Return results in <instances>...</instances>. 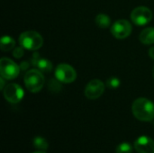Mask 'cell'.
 <instances>
[{
	"mask_svg": "<svg viewBox=\"0 0 154 153\" xmlns=\"http://www.w3.org/2000/svg\"><path fill=\"white\" fill-rule=\"evenodd\" d=\"M132 111L134 117L142 122H151L154 119V104L147 98L140 97L134 100Z\"/></svg>",
	"mask_w": 154,
	"mask_h": 153,
	"instance_id": "6da1fadb",
	"label": "cell"
},
{
	"mask_svg": "<svg viewBox=\"0 0 154 153\" xmlns=\"http://www.w3.org/2000/svg\"><path fill=\"white\" fill-rule=\"evenodd\" d=\"M19 43L22 47L29 50H37L43 44L42 35L35 31H26L20 34Z\"/></svg>",
	"mask_w": 154,
	"mask_h": 153,
	"instance_id": "7a4b0ae2",
	"label": "cell"
},
{
	"mask_svg": "<svg viewBox=\"0 0 154 153\" xmlns=\"http://www.w3.org/2000/svg\"><path fill=\"white\" fill-rule=\"evenodd\" d=\"M24 85L32 93H37L42 90L44 85V77L39 69H30L24 75Z\"/></svg>",
	"mask_w": 154,
	"mask_h": 153,
	"instance_id": "3957f363",
	"label": "cell"
},
{
	"mask_svg": "<svg viewBox=\"0 0 154 153\" xmlns=\"http://www.w3.org/2000/svg\"><path fill=\"white\" fill-rule=\"evenodd\" d=\"M20 67L9 58H2L0 60V74L6 80H12L18 77Z\"/></svg>",
	"mask_w": 154,
	"mask_h": 153,
	"instance_id": "277c9868",
	"label": "cell"
},
{
	"mask_svg": "<svg viewBox=\"0 0 154 153\" xmlns=\"http://www.w3.org/2000/svg\"><path fill=\"white\" fill-rule=\"evenodd\" d=\"M55 77L61 83L69 84L76 80L77 72L74 68L67 63L59 64L55 69Z\"/></svg>",
	"mask_w": 154,
	"mask_h": 153,
	"instance_id": "5b68a950",
	"label": "cell"
},
{
	"mask_svg": "<svg viewBox=\"0 0 154 153\" xmlns=\"http://www.w3.org/2000/svg\"><path fill=\"white\" fill-rule=\"evenodd\" d=\"M152 12L146 6H138L134 8L131 13L132 22L139 26L145 25L152 21Z\"/></svg>",
	"mask_w": 154,
	"mask_h": 153,
	"instance_id": "8992f818",
	"label": "cell"
},
{
	"mask_svg": "<svg viewBox=\"0 0 154 153\" xmlns=\"http://www.w3.org/2000/svg\"><path fill=\"white\" fill-rule=\"evenodd\" d=\"M132 24L125 19L117 20L111 27V32L116 39L123 40L127 38L132 32Z\"/></svg>",
	"mask_w": 154,
	"mask_h": 153,
	"instance_id": "52a82bcc",
	"label": "cell"
},
{
	"mask_svg": "<svg viewBox=\"0 0 154 153\" xmlns=\"http://www.w3.org/2000/svg\"><path fill=\"white\" fill-rule=\"evenodd\" d=\"M24 92L23 89L15 83L8 84L4 88V96L6 101L12 104H17L19 103L23 97Z\"/></svg>",
	"mask_w": 154,
	"mask_h": 153,
	"instance_id": "ba28073f",
	"label": "cell"
},
{
	"mask_svg": "<svg viewBox=\"0 0 154 153\" xmlns=\"http://www.w3.org/2000/svg\"><path fill=\"white\" fill-rule=\"evenodd\" d=\"M106 86L99 79L90 80L85 88V96L88 99H97L100 97L105 92Z\"/></svg>",
	"mask_w": 154,
	"mask_h": 153,
	"instance_id": "9c48e42d",
	"label": "cell"
},
{
	"mask_svg": "<svg viewBox=\"0 0 154 153\" xmlns=\"http://www.w3.org/2000/svg\"><path fill=\"white\" fill-rule=\"evenodd\" d=\"M134 149L138 153H154V141L148 136H141L135 141Z\"/></svg>",
	"mask_w": 154,
	"mask_h": 153,
	"instance_id": "30bf717a",
	"label": "cell"
},
{
	"mask_svg": "<svg viewBox=\"0 0 154 153\" xmlns=\"http://www.w3.org/2000/svg\"><path fill=\"white\" fill-rule=\"evenodd\" d=\"M32 66H35L39 69V70H41L42 72H45L48 73L50 71H51L52 69V63L48 60L47 59L44 58H39V54L38 53H34L32 59Z\"/></svg>",
	"mask_w": 154,
	"mask_h": 153,
	"instance_id": "8fae6325",
	"label": "cell"
},
{
	"mask_svg": "<svg viewBox=\"0 0 154 153\" xmlns=\"http://www.w3.org/2000/svg\"><path fill=\"white\" fill-rule=\"evenodd\" d=\"M139 40L143 44L150 45L154 43V27H149L142 31L139 35Z\"/></svg>",
	"mask_w": 154,
	"mask_h": 153,
	"instance_id": "7c38bea8",
	"label": "cell"
},
{
	"mask_svg": "<svg viewBox=\"0 0 154 153\" xmlns=\"http://www.w3.org/2000/svg\"><path fill=\"white\" fill-rule=\"evenodd\" d=\"M15 46V41L8 35H5L1 38L0 49L2 51H9L13 50Z\"/></svg>",
	"mask_w": 154,
	"mask_h": 153,
	"instance_id": "4fadbf2b",
	"label": "cell"
},
{
	"mask_svg": "<svg viewBox=\"0 0 154 153\" xmlns=\"http://www.w3.org/2000/svg\"><path fill=\"white\" fill-rule=\"evenodd\" d=\"M95 21H96L97 25L99 28H102V29L107 28L110 25V23H111L110 17L107 14H97Z\"/></svg>",
	"mask_w": 154,
	"mask_h": 153,
	"instance_id": "5bb4252c",
	"label": "cell"
},
{
	"mask_svg": "<svg viewBox=\"0 0 154 153\" xmlns=\"http://www.w3.org/2000/svg\"><path fill=\"white\" fill-rule=\"evenodd\" d=\"M33 146L36 149H38L39 151H45L49 148V143L44 138L37 136L33 139Z\"/></svg>",
	"mask_w": 154,
	"mask_h": 153,
	"instance_id": "9a60e30c",
	"label": "cell"
},
{
	"mask_svg": "<svg viewBox=\"0 0 154 153\" xmlns=\"http://www.w3.org/2000/svg\"><path fill=\"white\" fill-rule=\"evenodd\" d=\"M61 82L57 78H52L48 83V88L51 93H59L61 90Z\"/></svg>",
	"mask_w": 154,
	"mask_h": 153,
	"instance_id": "2e32d148",
	"label": "cell"
},
{
	"mask_svg": "<svg viewBox=\"0 0 154 153\" xmlns=\"http://www.w3.org/2000/svg\"><path fill=\"white\" fill-rule=\"evenodd\" d=\"M133 152V148L132 145L129 144L128 142H122L120 143L116 149V153H132Z\"/></svg>",
	"mask_w": 154,
	"mask_h": 153,
	"instance_id": "e0dca14e",
	"label": "cell"
},
{
	"mask_svg": "<svg viewBox=\"0 0 154 153\" xmlns=\"http://www.w3.org/2000/svg\"><path fill=\"white\" fill-rule=\"evenodd\" d=\"M106 86H107L109 88L116 89V88H117V87L120 86V80H119L117 78H111L107 79V81H106Z\"/></svg>",
	"mask_w": 154,
	"mask_h": 153,
	"instance_id": "ac0fdd59",
	"label": "cell"
},
{
	"mask_svg": "<svg viewBox=\"0 0 154 153\" xmlns=\"http://www.w3.org/2000/svg\"><path fill=\"white\" fill-rule=\"evenodd\" d=\"M24 52H23V49L22 47H16L14 48V51H13V56L16 59H20L23 56Z\"/></svg>",
	"mask_w": 154,
	"mask_h": 153,
	"instance_id": "d6986e66",
	"label": "cell"
},
{
	"mask_svg": "<svg viewBox=\"0 0 154 153\" xmlns=\"http://www.w3.org/2000/svg\"><path fill=\"white\" fill-rule=\"evenodd\" d=\"M22 69H28L29 68V63L27 62V61H23L22 63H21V67H20Z\"/></svg>",
	"mask_w": 154,
	"mask_h": 153,
	"instance_id": "ffe728a7",
	"label": "cell"
},
{
	"mask_svg": "<svg viewBox=\"0 0 154 153\" xmlns=\"http://www.w3.org/2000/svg\"><path fill=\"white\" fill-rule=\"evenodd\" d=\"M149 56L154 60V47H152L150 50H149Z\"/></svg>",
	"mask_w": 154,
	"mask_h": 153,
	"instance_id": "44dd1931",
	"label": "cell"
},
{
	"mask_svg": "<svg viewBox=\"0 0 154 153\" xmlns=\"http://www.w3.org/2000/svg\"><path fill=\"white\" fill-rule=\"evenodd\" d=\"M4 79H5V78L1 77V78H0V82H1L0 88H1V89H4V86H5V80H4Z\"/></svg>",
	"mask_w": 154,
	"mask_h": 153,
	"instance_id": "7402d4cb",
	"label": "cell"
},
{
	"mask_svg": "<svg viewBox=\"0 0 154 153\" xmlns=\"http://www.w3.org/2000/svg\"><path fill=\"white\" fill-rule=\"evenodd\" d=\"M32 153H46L44 151H35V152H32Z\"/></svg>",
	"mask_w": 154,
	"mask_h": 153,
	"instance_id": "603a6c76",
	"label": "cell"
},
{
	"mask_svg": "<svg viewBox=\"0 0 154 153\" xmlns=\"http://www.w3.org/2000/svg\"><path fill=\"white\" fill-rule=\"evenodd\" d=\"M152 77H153V78H154V66H153V68H152Z\"/></svg>",
	"mask_w": 154,
	"mask_h": 153,
	"instance_id": "cb8c5ba5",
	"label": "cell"
}]
</instances>
